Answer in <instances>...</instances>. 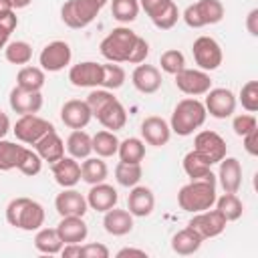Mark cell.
I'll list each match as a JSON object with an SVG mask.
<instances>
[{"mask_svg":"<svg viewBox=\"0 0 258 258\" xmlns=\"http://www.w3.org/2000/svg\"><path fill=\"white\" fill-rule=\"evenodd\" d=\"M141 137L145 139V143H149L153 147H161L169 141L171 127L163 117L151 115V117H145L141 121Z\"/></svg>","mask_w":258,"mask_h":258,"instance_id":"cell-16","label":"cell"},{"mask_svg":"<svg viewBox=\"0 0 258 258\" xmlns=\"http://www.w3.org/2000/svg\"><path fill=\"white\" fill-rule=\"evenodd\" d=\"M30 2H32V0H10L12 8H26Z\"/></svg>","mask_w":258,"mask_h":258,"instance_id":"cell-59","label":"cell"},{"mask_svg":"<svg viewBox=\"0 0 258 258\" xmlns=\"http://www.w3.org/2000/svg\"><path fill=\"white\" fill-rule=\"evenodd\" d=\"M26 200L28 198H14V200L8 202V206H6V222L10 226L18 228V216H20V210H22V206H24Z\"/></svg>","mask_w":258,"mask_h":258,"instance_id":"cell-50","label":"cell"},{"mask_svg":"<svg viewBox=\"0 0 258 258\" xmlns=\"http://www.w3.org/2000/svg\"><path fill=\"white\" fill-rule=\"evenodd\" d=\"M93 113L87 105V101L71 99L60 107V119L69 129H85L91 121Z\"/></svg>","mask_w":258,"mask_h":258,"instance_id":"cell-15","label":"cell"},{"mask_svg":"<svg viewBox=\"0 0 258 258\" xmlns=\"http://www.w3.org/2000/svg\"><path fill=\"white\" fill-rule=\"evenodd\" d=\"M246 28L252 36H258V8H252L246 16Z\"/></svg>","mask_w":258,"mask_h":258,"instance_id":"cell-54","label":"cell"},{"mask_svg":"<svg viewBox=\"0 0 258 258\" xmlns=\"http://www.w3.org/2000/svg\"><path fill=\"white\" fill-rule=\"evenodd\" d=\"M56 232H58L62 244H81V242H85L89 228L81 216H64V218H60Z\"/></svg>","mask_w":258,"mask_h":258,"instance_id":"cell-21","label":"cell"},{"mask_svg":"<svg viewBox=\"0 0 258 258\" xmlns=\"http://www.w3.org/2000/svg\"><path fill=\"white\" fill-rule=\"evenodd\" d=\"M236 95L230 89H210L206 93V113H210L216 119H228L236 111Z\"/></svg>","mask_w":258,"mask_h":258,"instance_id":"cell-12","label":"cell"},{"mask_svg":"<svg viewBox=\"0 0 258 258\" xmlns=\"http://www.w3.org/2000/svg\"><path fill=\"white\" fill-rule=\"evenodd\" d=\"M73 58V50L71 46L64 42V40H52L48 42L42 50H40V56H38V62H40V69L42 71H48V73H58L62 71Z\"/></svg>","mask_w":258,"mask_h":258,"instance_id":"cell-10","label":"cell"},{"mask_svg":"<svg viewBox=\"0 0 258 258\" xmlns=\"http://www.w3.org/2000/svg\"><path fill=\"white\" fill-rule=\"evenodd\" d=\"M4 54L12 64H28L32 58V46L26 40H14L4 46Z\"/></svg>","mask_w":258,"mask_h":258,"instance_id":"cell-39","label":"cell"},{"mask_svg":"<svg viewBox=\"0 0 258 258\" xmlns=\"http://www.w3.org/2000/svg\"><path fill=\"white\" fill-rule=\"evenodd\" d=\"M224 18V6L220 0H198L183 10V20L189 28H202L208 24H218Z\"/></svg>","mask_w":258,"mask_h":258,"instance_id":"cell-4","label":"cell"},{"mask_svg":"<svg viewBox=\"0 0 258 258\" xmlns=\"http://www.w3.org/2000/svg\"><path fill=\"white\" fill-rule=\"evenodd\" d=\"M91 139H93V151L99 157H113L119 149V139L115 131H97Z\"/></svg>","mask_w":258,"mask_h":258,"instance_id":"cell-35","label":"cell"},{"mask_svg":"<svg viewBox=\"0 0 258 258\" xmlns=\"http://www.w3.org/2000/svg\"><path fill=\"white\" fill-rule=\"evenodd\" d=\"M218 179L224 191L228 194H238L240 185H242V165L236 157H224L220 161V171H218Z\"/></svg>","mask_w":258,"mask_h":258,"instance_id":"cell-22","label":"cell"},{"mask_svg":"<svg viewBox=\"0 0 258 258\" xmlns=\"http://www.w3.org/2000/svg\"><path fill=\"white\" fill-rule=\"evenodd\" d=\"M52 127V123H48L46 119L38 117L36 113H30V115H20V119L14 123V135L18 141L26 143V145H34L44 133H48Z\"/></svg>","mask_w":258,"mask_h":258,"instance_id":"cell-8","label":"cell"},{"mask_svg":"<svg viewBox=\"0 0 258 258\" xmlns=\"http://www.w3.org/2000/svg\"><path fill=\"white\" fill-rule=\"evenodd\" d=\"M10 109L18 115H30L38 113L42 109V95L40 91H24L20 87H14L10 91Z\"/></svg>","mask_w":258,"mask_h":258,"instance_id":"cell-17","label":"cell"},{"mask_svg":"<svg viewBox=\"0 0 258 258\" xmlns=\"http://www.w3.org/2000/svg\"><path fill=\"white\" fill-rule=\"evenodd\" d=\"M113 99H115V97H113V93H111L109 89H93V91L87 95L85 101H87V105H89L93 117H97V115L103 111V107H107Z\"/></svg>","mask_w":258,"mask_h":258,"instance_id":"cell-44","label":"cell"},{"mask_svg":"<svg viewBox=\"0 0 258 258\" xmlns=\"http://www.w3.org/2000/svg\"><path fill=\"white\" fill-rule=\"evenodd\" d=\"M159 64L161 71L167 75H177L181 69H185V56L183 52H179L177 48H169L159 56Z\"/></svg>","mask_w":258,"mask_h":258,"instance_id":"cell-41","label":"cell"},{"mask_svg":"<svg viewBox=\"0 0 258 258\" xmlns=\"http://www.w3.org/2000/svg\"><path fill=\"white\" fill-rule=\"evenodd\" d=\"M36 153L40 155L42 161H48L50 165L54 161H58L60 157H64V141L58 137V133L54 129H50L48 133H44L36 143H34Z\"/></svg>","mask_w":258,"mask_h":258,"instance_id":"cell-23","label":"cell"},{"mask_svg":"<svg viewBox=\"0 0 258 258\" xmlns=\"http://www.w3.org/2000/svg\"><path fill=\"white\" fill-rule=\"evenodd\" d=\"M103 226H105V232L111 236H125L133 230V216L129 210L111 208L105 212Z\"/></svg>","mask_w":258,"mask_h":258,"instance_id":"cell-25","label":"cell"},{"mask_svg":"<svg viewBox=\"0 0 258 258\" xmlns=\"http://www.w3.org/2000/svg\"><path fill=\"white\" fill-rule=\"evenodd\" d=\"M97 119L107 131H119L127 123V111L117 99H113L107 107H103V111L97 115Z\"/></svg>","mask_w":258,"mask_h":258,"instance_id":"cell-27","label":"cell"},{"mask_svg":"<svg viewBox=\"0 0 258 258\" xmlns=\"http://www.w3.org/2000/svg\"><path fill=\"white\" fill-rule=\"evenodd\" d=\"M143 175V169H141V163H125V161H119L115 165V179L119 185L123 187H133L139 183Z\"/></svg>","mask_w":258,"mask_h":258,"instance_id":"cell-37","label":"cell"},{"mask_svg":"<svg viewBox=\"0 0 258 258\" xmlns=\"http://www.w3.org/2000/svg\"><path fill=\"white\" fill-rule=\"evenodd\" d=\"M242 139H244V149L250 155H258V127L252 129L250 133H246Z\"/></svg>","mask_w":258,"mask_h":258,"instance_id":"cell-53","label":"cell"},{"mask_svg":"<svg viewBox=\"0 0 258 258\" xmlns=\"http://www.w3.org/2000/svg\"><path fill=\"white\" fill-rule=\"evenodd\" d=\"M54 210L58 212L60 218H64V216H81L83 218L89 210V204L81 191H77L73 187H64L54 198Z\"/></svg>","mask_w":258,"mask_h":258,"instance_id":"cell-14","label":"cell"},{"mask_svg":"<svg viewBox=\"0 0 258 258\" xmlns=\"http://www.w3.org/2000/svg\"><path fill=\"white\" fill-rule=\"evenodd\" d=\"M206 117H208V113H206L204 103L198 101L196 97H187V99H181L175 105V109L171 113L169 127H171L173 133H177L181 137H187L206 123Z\"/></svg>","mask_w":258,"mask_h":258,"instance_id":"cell-1","label":"cell"},{"mask_svg":"<svg viewBox=\"0 0 258 258\" xmlns=\"http://www.w3.org/2000/svg\"><path fill=\"white\" fill-rule=\"evenodd\" d=\"M34 248L42 254H58L62 248V240L56 232V228H38L34 236Z\"/></svg>","mask_w":258,"mask_h":258,"instance_id":"cell-32","label":"cell"},{"mask_svg":"<svg viewBox=\"0 0 258 258\" xmlns=\"http://www.w3.org/2000/svg\"><path fill=\"white\" fill-rule=\"evenodd\" d=\"M14 8H12V4H10V0H0V18L4 16V14H8V12H12Z\"/></svg>","mask_w":258,"mask_h":258,"instance_id":"cell-58","label":"cell"},{"mask_svg":"<svg viewBox=\"0 0 258 258\" xmlns=\"http://www.w3.org/2000/svg\"><path fill=\"white\" fill-rule=\"evenodd\" d=\"M171 4V0H139V8L145 10V14L153 20L155 16H159L167 6Z\"/></svg>","mask_w":258,"mask_h":258,"instance_id":"cell-49","label":"cell"},{"mask_svg":"<svg viewBox=\"0 0 258 258\" xmlns=\"http://www.w3.org/2000/svg\"><path fill=\"white\" fill-rule=\"evenodd\" d=\"M226 224H228V220L224 218V214L220 210H212V208L194 214V218L187 222V226L194 228L204 240L220 236L226 230Z\"/></svg>","mask_w":258,"mask_h":258,"instance_id":"cell-11","label":"cell"},{"mask_svg":"<svg viewBox=\"0 0 258 258\" xmlns=\"http://www.w3.org/2000/svg\"><path fill=\"white\" fill-rule=\"evenodd\" d=\"M54 181L62 187H75L81 181V165L75 157H60L52 163Z\"/></svg>","mask_w":258,"mask_h":258,"instance_id":"cell-24","label":"cell"},{"mask_svg":"<svg viewBox=\"0 0 258 258\" xmlns=\"http://www.w3.org/2000/svg\"><path fill=\"white\" fill-rule=\"evenodd\" d=\"M119 159L125 163H141L145 157V143L137 137H127L119 141Z\"/></svg>","mask_w":258,"mask_h":258,"instance_id":"cell-34","label":"cell"},{"mask_svg":"<svg viewBox=\"0 0 258 258\" xmlns=\"http://www.w3.org/2000/svg\"><path fill=\"white\" fill-rule=\"evenodd\" d=\"M81 252H83V258H109V248L99 242L81 246Z\"/></svg>","mask_w":258,"mask_h":258,"instance_id":"cell-52","label":"cell"},{"mask_svg":"<svg viewBox=\"0 0 258 258\" xmlns=\"http://www.w3.org/2000/svg\"><path fill=\"white\" fill-rule=\"evenodd\" d=\"M194 151L208 165H214L226 157V141L216 131H200L194 139Z\"/></svg>","mask_w":258,"mask_h":258,"instance_id":"cell-6","label":"cell"},{"mask_svg":"<svg viewBox=\"0 0 258 258\" xmlns=\"http://www.w3.org/2000/svg\"><path fill=\"white\" fill-rule=\"evenodd\" d=\"M202 242H204V238L194 228L187 226V228H183V230H179V232L173 234V238H171V250L175 254H179V256H189V254H194V252L200 250Z\"/></svg>","mask_w":258,"mask_h":258,"instance_id":"cell-26","label":"cell"},{"mask_svg":"<svg viewBox=\"0 0 258 258\" xmlns=\"http://www.w3.org/2000/svg\"><path fill=\"white\" fill-rule=\"evenodd\" d=\"M111 14L119 22H133L139 14V0H111Z\"/></svg>","mask_w":258,"mask_h":258,"instance_id":"cell-40","label":"cell"},{"mask_svg":"<svg viewBox=\"0 0 258 258\" xmlns=\"http://www.w3.org/2000/svg\"><path fill=\"white\" fill-rule=\"evenodd\" d=\"M216 181L206 179H191L177 191V204L183 212L198 214L210 210L216 202Z\"/></svg>","mask_w":258,"mask_h":258,"instance_id":"cell-2","label":"cell"},{"mask_svg":"<svg viewBox=\"0 0 258 258\" xmlns=\"http://www.w3.org/2000/svg\"><path fill=\"white\" fill-rule=\"evenodd\" d=\"M125 256H147L145 250H139V248H121L117 252V258H125Z\"/></svg>","mask_w":258,"mask_h":258,"instance_id":"cell-56","label":"cell"},{"mask_svg":"<svg viewBox=\"0 0 258 258\" xmlns=\"http://www.w3.org/2000/svg\"><path fill=\"white\" fill-rule=\"evenodd\" d=\"M44 71L40 67H22L16 75V87L24 91H40L44 87Z\"/></svg>","mask_w":258,"mask_h":258,"instance_id":"cell-33","label":"cell"},{"mask_svg":"<svg viewBox=\"0 0 258 258\" xmlns=\"http://www.w3.org/2000/svg\"><path fill=\"white\" fill-rule=\"evenodd\" d=\"M194 60L202 71H216L222 64V46L212 36H198L191 46Z\"/></svg>","mask_w":258,"mask_h":258,"instance_id":"cell-7","label":"cell"},{"mask_svg":"<svg viewBox=\"0 0 258 258\" xmlns=\"http://www.w3.org/2000/svg\"><path fill=\"white\" fill-rule=\"evenodd\" d=\"M60 254L64 258H83L81 244H64V248H60Z\"/></svg>","mask_w":258,"mask_h":258,"instance_id":"cell-55","label":"cell"},{"mask_svg":"<svg viewBox=\"0 0 258 258\" xmlns=\"http://www.w3.org/2000/svg\"><path fill=\"white\" fill-rule=\"evenodd\" d=\"M22 151H24V145H16L12 141L0 139V171L16 169Z\"/></svg>","mask_w":258,"mask_h":258,"instance_id":"cell-38","label":"cell"},{"mask_svg":"<svg viewBox=\"0 0 258 258\" xmlns=\"http://www.w3.org/2000/svg\"><path fill=\"white\" fill-rule=\"evenodd\" d=\"M69 81L75 87H91L97 89L103 85V64L85 60L79 64H73L69 71Z\"/></svg>","mask_w":258,"mask_h":258,"instance_id":"cell-13","label":"cell"},{"mask_svg":"<svg viewBox=\"0 0 258 258\" xmlns=\"http://www.w3.org/2000/svg\"><path fill=\"white\" fill-rule=\"evenodd\" d=\"M131 81L139 93L151 95V93H157L161 87V73L153 64H137V69L131 75Z\"/></svg>","mask_w":258,"mask_h":258,"instance_id":"cell-19","label":"cell"},{"mask_svg":"<svg viewBox=\"0 0 258 258\" xmlns=\"http://www.w3.org/2000/svg\"><path fill=\"white\" fill-rule=\"evenodd\" d=\"M44 224V208L34 202V200H26L22 210H20V216H18V228L24 230V232H32V230H38L40 226Z\"/></svg>","mask_w":258,"mask_h":258,"instance_id":"cell-28","label":"cell"},{"mask_svg":"<svg viewBox=\"0 0 258 258\" xmlns=\"http://www.w3.org/2000/svg\"><path fill=\"white\" fill-rule=\"evenodd\" d=\"M8 131H10V119H8L6 113L0 111V139H4Z\"/></svg>","mask_w":258,"mask_h":258,"instance_id":"cell-57","label":"cell"},{"mask_svg":"<svg viewBox=\"0 0 258 258\" xmlns=\"http://www.w3.org/2000/svg\"><path fill=\"white\" fill-rule=\"evenodd\" d=\"M16 26H18V16L14 14V10L0 18V48H4L8 44V38Z\"/></svg>","mask_w":258,"mask_h":258,"instance_id":"cell-47","label":"cell"},{"mask_svg":"<svg viewBox=\"0 0 258 258\" xmlns=\"http://www.w3.org/2000/svg\"><path fill=\"white\" fill-rule=\"evenodd\" d=\"M67 151L75 159L89 157L91 151H93V139H91V135L87 131H83V129H73V133L67 139Z\"/></svg>","mask_w":258,"mask_h":258,"instance_id":"cell-30","label":"cell"},{"mask_svg":"<svg viewBox=\"0 0 258 258\" xmlns=\"http://www.w3.org/2000/svg\"><path fill=\"white\" fill-rule=\"evenodd\" d=\"M183 171L189 179H206V181H216V175L212 173V165H208L194 149L185 153L183 157Z\"/></svg>","mask_w":258,"mask_h":258,"instance_id":"cell-29","label":"cell"},{"mask_svg":"<svg viewBox=\"0 0 258 258\" xmlns=\"http://www.w3.org/2000/svg\"><path fill=\"white\" fill-rule=\"evenodd\" d=\"M214 204H216V210H220L228 222H236L244 212V204L236 194H228L226 191L224 196L216 198Z\"/></svg>","mask_w":258,"mask_h":258,"instance_id":"cell-36","label":"cell"},{"mask_svg":"<svg viewBox=\"0 0 258 258\" xmlns=\"http://www.w3.org/2000/svg\"><path fill=\"white\" fill-rule=\"evenodd\" d=\"M240 103L246 111L256 113L258 111V81H248L240 89Z\"/></svg>","mask_w":258,"mask_h":258,"instance_id":"cell-45","label":"cell"},{"mask_svg":"<svg viewBox=\"0 0 258 258\" xmlns=\"http://www.w3.org/2000/svg\"><path fill=\"white\" fill-rule=\"evenodd\" d=\"M147 54H149V44H147V40L141 38V36H137V42H135V46H133L131 56H129L127 62H131V64H141V62L147 58Z\"/></svg>","mask_w":258,"mask_h":258,"instance_id":"cell-51","label":"cell"},{"mask_svg":"<svg viewBox=\"0 0 258 258\" xmlns=\"http://www.w3.org/2000/svg\"><path fill=\"white\" fill-rule=\"evenodd\" d=\"M137 42V34L127 26L113 28L103 40H101V54L109 62H127L131 56V50Z\"/></svg>","mask_w":258,"mask_h":258,"instance_id":"cell-3","label":"cell"},{"mask_svg":"<svg viewBox=\"0 0 258 258\" xmlns=\"http://www.w3.org/2000/svg\"><path fill=\"white\" fill-rule=\"evenodd\" d=\"M16 169H18L20 173L32 177V175L40 173V169H42V159H40V155H38L36 151L24 147V151H22V155H20V161H18V167H16Z\"/></svg>","mask_w":258,"mask_h":258,"instance_id":"cell-43","label":"cell"},{"mask_svg":"<svg viewBox=\"0 0 258 258\" xmlns=\"http://www.w3.org/2000/svg\"><path fill=\"white\" fill-rule=\"evenodd\" d=\"M175 77V87L189 95V97H200V95H206L210 89H212V79L206 71L202 69H181Z\"/></svg>","mask_w":258,"mask_h":258,"instance_id":"cell-9","label":"cell"},{"mask_svg":"<svg viewBox=\"0 0 258 258\" xmlns=\"http://www.w3.org/2000/svg\"><path fill=\"white\" fill-rule=\"evenodd\" d=\"M256 127H258V121H256L254 115H236L234 121H232V129L238 137H244L246 133H250Z\"/></svg>","mask_w":258,"mask_h":258,"instance_id":"cell-48","label":"cell"},{"mask_svg":"<svg viewBox=\"0 0 258 258\" xmlns=\"http://www.w3.org/2000/svg\"><path fill=\"white\" fill-rule=\"evenodd\" d=\"M109 175V167L101 157H85V161L81 163V179L95 185L105 181Z\"/></svg>","mask_w":258,"mask_h":258,"instance_id":"cell-31","label":"cell"},{"mask_svg":"<svg viewBox=\"0 0 258 258\" xmlns=\"http://www.w3.org/2000/svg\"><path fill=\"white\" fill-rule=\"evenodd\" d=\"M125 83V71L117 64V62H109V64H103V89H109V91H115L119 87H123Z\"/></svg>","mask_w":258,"mask_h":258,"instance_id":"cell-42","label":"cell"},{"mask_svg":"<svg viewBox=\"0 0 258 258\" xmlns=\"http://www.w3.org/2000/svg\"><path fill=\"white\" fill-rule=\"evenodd\" d=\"M101 6H97L93 0H67L60 8V18L69 28H85L89 26L97 14H99Z\"/></svg>","mask_w":258,"mask_h":258,"instance_id":"cell-5","label":"cell"},{"mask_svg":"<svg viewBox=\"0 0 258 258\" xmlns=\"http://www.w3.org/2000/svg\"><path fill=\"white\" fill-rule=\"evenodd\" d=\"M177 18H179V10H177V6L173 4V0H171V4L159 14V16H155L151 22L159 28V30H169V28H173L175 26V22H177Z\"/></svg>","mask_w":258,"mask_h":258,"instance_id":"cell-46","label":"cell"},{"mask_svg":"<svg viewBox=\"0 0 258 258\" xmlns=\"http://www.w3.org/2000/svg\"><path fill=\"white\" fill-rule=\"evenodd\" d=\"M93 2H95V4H97V6H101V8H103V6H105V4H107V2H109V0H93Z\"/></svg>","mask_w":258,"mask_h":258,"instance_id":"cell-60","label":"cell"},{"mask_svg":"<svg viewBox=\"0 0 258 258\" xmlns=\"http://www.w3.org/2000/svg\"><path fill=\"white\" fill-rule=\"evenodd\" d=\"M155 208V196L149 187L145 185H133L127 198V210L131 212V216L137 218H147Z\"/></svg>","mask_w":258,"mask_h":258,"instance_id":"cell-18","label":"cell"},{"mask_svg":"<svg viewBox=\"0 0 258 258\" xmlns=\"http://www.w3.org/2000/svg\"><path fill=\"white\" fill-rule=\"evenodd\" d=\"M117 202H119L117 189H115L113 185L105 183V181L91 185V189H89V194H87V204H89V208H93V210H97V212H103V214H105L107 210L115 208Z\"/></svg>","mask_w":258,"mask_h":258,"instance_id":"cell-20","label":"cell"}]
</instances>
